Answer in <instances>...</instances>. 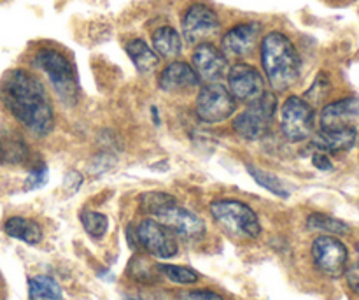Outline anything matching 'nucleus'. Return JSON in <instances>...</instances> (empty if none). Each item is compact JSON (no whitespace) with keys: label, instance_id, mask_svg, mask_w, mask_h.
<instances>
[{"label":"nucleus","instance_id":"412c9836","mask_svg":"<svg viewBox=\"0 0 359 300\" xmlns=\"http://www.w3.org/2000/svg\"><path fill=\"white\" fill-rule=\"evenodd\" d=\"M28 158L27 143L20 136L0 130V162L4 164H23Z\"/></svg>","mask_w":359,"mask_h":300},{"label":"nucleus","instance_id":"a211bd4d","mask_svg":"<svg viewBox=\"0 0 359 300\" xmlns=\"http://www.w3.org/2000/svg\"><path fill=\"white\" fill-rule=\"evenodd\" d=\"M125 49L139 72L149 74L160 65V56H158V53L147 42H144L142 39H132V41H128L125 44Z\"/></svg>","mask_w":359,"mask_h":300},{"label":"nucleus","instance_id":"4468645a","mask_svg":"<svg viewBox=\"0 0 359 300\" xmlns=\"http://www.w3.org/2000/svg\"><path fill=\"white\" fill-rule=\"evenodd\" d=\"M191 62V67L198 74L200 81H205V83H219L221 77L228 72V58L221 49H217L210 42L196 44Z\"/></svg>","mask_w":359,"mask_h":300},{"label":"nucleus","instance_id":"f704fd0d","mask_svg":"<svg viewBox=\"0 0 359 300\" xmlns=\"http://www.w3.org/2000/svg\"><path fill=\"white\" fill-rule=\"evenodd\" d=\"M358 255H359V242H358Z\"/></svg>","mask_w":359,"mask_h":300},{"label":"nucleus","instance_id":"cd10ccee","mask_svg":"<svg viewBox=\"0 0 359 300\" xmlns=\"http://www.w3.org/2000/svg\"><path fill=\"white\" fill-rule=\"evenodd\" d=\"M330 86H332V84H330L328 76H326L325 72H321L318 77H316L311 90L307 91V98H305V100L311 102V104L312 102H321L323 98L330 93Z\"/></svg>","mask_w":359,"mask_h":300},{"label":"nucleus","instance_id":"6ab92c4d","mask_svg":"<svg viewBox=\"0 0 359 300\" xmlns=\"http://www.w3.org/2000/svg\"><path fill=\"white\" fill-rule=\"evenodd\" d=\"M4 232L9 237L18 239L27 244H39L42 241V228L41 225L35 223L34 220H28L23 216H13L4 223Z\"/></svg>","mask_w":359,"mask_h":300},{"label":"nucleus","instance_id":"c756f323","mask_svg":"<svg viewBox=\"0 0 359 300\" xmlns=\"http://www.w3.org/2000/svg\"><path fill=\"white\" fill-rule=\"evenodd\" d=\"M346 280H347V285H349L351 290L354 292V294L359 295V262L353 263L351 267H347L346 269Z\"/></svg>","mask_w":359,"mask_h":300},{"label":"nucleus","instance_id":"9d476101","mask_svg":"<svg viewBox=\"0 0 359 300\" xmlns=\"http://www.w3.org/2000/svg\"><path fill=\"white\" fill-rule=\"evenodd\" d=\"M151 218L182 239H198L205 234L203 221L195 213L179 206L175 200L161 207Z\"/></svg>","mask_w":359,"mask_h":300},{"label":"nucleus","instance_id":"6e6552de","mask_svg":"<svg viewBox=\"0 0 359 300\" xmlns=\"http://www.w3.org/2000/svg\"><path fill=\"white\" fill-rule=\"evenodd\" d=\"M221 23L216 11L205 4H193L182 18V37L188 44H202L219 32Z\"/></svg>","mask_w":359,"mask_h":300},{"label":"nucleus","instance_id":"a878e982","mask_svg":"<svg viewBox=\"0 0 359 300\" xmlns=\"http://www.w3.org/2000/svg\"><path fill=\"white\" fill-rule=\"evenodd\" d=\"M158 269L172 281V283L177 285H193L198 281V273L189 267L182 266H170V263H165V266H158Z\"/></svg>","mask_w":359,"mask_h":300},{"label":"nucleus","instance_id":"f8f14e48","mask_svg":"<svg viewBox=\"0 0 359 300\" xmlns=\"http://www.w3.org/2000/svg\"><path fill=\"white\" fill-rule=\"evenodd\" d=\"M228 90L238 102H252L265 93V79L255 65L238 62L228 70Z\"/></svg>","mask_w":359,"mask_h":300},{"label":"nucleus","instance_id":"ddd939ff","mask_svg":"<svg viewBox=\"0 0 359 300\" xmlns=\"http://www.w3.org/2000/svg\"><path fill=\"white\" fill-rule=\"evenodd\" d=\"M262 23L258 21H244L231 27L221 39V51L226 58H242L256 48L262 35Z\"/></svg>","mask_w":359,"mask_h":300},{"label":"nucleus","instance_id":"7ed1b4c3","mask_svg":"<svg viewBox=\"0 0 359 300\" xmlns=\"http://www.w3.org/2000/svg\"><path fill=\"white\" fill-rule=\"evenodd\" d=\"M34 63L48 76L49 83L55 88V93L63 104H76L79 98V83L72 63L62 51L53 48L39 49L34 56Z\"/></svg>","mask_w":359,"mask_h":300},{"label":"nucleus","instance_id":"20e7f679","mask_svg":"<svg viewBox=\"0 0 359 300\" xmlns=\"http://www.w3.org/2000/svg\"><path fill=\"white\" fill-rule=\"evenodd\" d=\"M210 214L214 221L226 234L237 239H256L262 234L258 214L248 204L233 199L214 200L210 204Z\"/></svg>","mask_w":359,"mask_h":300},{"label":"nucleus","instance_id":"473e14b6","mask_svg":"<svg viewBox=\"0 0 359 300\" xmlns=\"http://www.w3.org/2000/svg\"><path fill=\"white\" fill-rule=\"evenodd\" d=\"M67 185L72 186V193H74L77 188H79L81 185H83V176L77 174L76 171L67 172V176H65V186H67Z\"/></svg>","mask_w":359,"mask_h":300},{"label":"nucleus","instance_id":"b1692460","mask_svg":"<svg viewBox=\"0 0 359 300\" xmlns=\"http://www.w3.org/2000/svg\"><path fill=\"white\" fill-rule=\"evenodd\" d=\"M245 169H248V172L251 174V178L255 179V181L258 183L262 188L269 190L270 193L280 197V199H287V197H290V190H287L286 185H284V183L277 178V176H273L272 172L262 171V169L255 167V165H245Z\"/></svg>","mask_w":359,"mask_h":300},{"label":"nucleus","instance_id":"aec40b11","mask_svg":"<svg viewBox=\"0 0 359 300\" xmlns=\"http://www.w3.org/2000/svg\"><path fill=\"white\" fill-rule=\"evenodd\" d=\"M153 49L160 58L174 60L181 55L182 37L174 27H160L153 32Z\"/></svg>","mask_w":359,"mask_h":300},{"label":"nucleus","instance_id":"39448f33","mask_svg":"<svg viewBox=\"0 0 359 300\" xmlns=\"http://www.w3.org/2000/svg\"><path fill=\"white\" fill-rule=\"evenodd\" d=\"M277 111V98L273 93L262 95L256 100L249 102L248 109L233 119L235 132L248 141H258L269 132L270 123Z\"/></svg>","mask_w":359,"mask_h":300},{"label":"nucleus","instance_id":"dca6fc26","mask_svg":"<svg viewBox=\"0 0 359 300\" xmlns=\"http://www.w3.org/2000/svg\"><path fill=\"white\" fill-rule=\"evenodd\" d=\"M158 84L163 91H186L198 86L200 77L189 63L172 62L161 70Z\"/></svg>","mask_w":359,"mask_h":300},{"label":"nucleus","instance_id":"393cba45","mask_svg":"<svg viewBox=\"0 0 359 300\" xmlns=\"http://www.w3.org/2000/svg\"><path fill=\"white\" fill-rule=\"evenodd\" d=\"M79 220H81V223H83L84 230L88 232V235L93 239L104 237L105 232H107V228H109L107 216L102 213H97V211H90V209L81 211Z\"/></svg>","mask_w":359,"mask_h":300},{"label":"nucleus","instance_id":"423d86ee","mask_svg":"<svg viewBox=\"0 0 359 300\" xmlns=\"http://www.w3.org/2000/svg\"><path fill=\"white\" fill-rule=\"evenodd\" d=\"M316 126L314 105L298 95H291L280 107V129L291 143L311 139Z\"/></svg>","mask_w":359,"mask_h":300},{"label":"nucleus","instance_id":"f257e3e1","mask_svg":"<svg viewBox=\"0 0 359 300\" xmlns=\"http://www.w3.org/2000/svg\"><path fill=\"white\" fill-rule=\"evenodd\" d=\"M4 107L28 132L44 137L55 129V111L41 81L23 69H13L0 81Z\"/></svg>","mask_w":359,"mask_h":300},{"label":"nucleus","instance_id":"bb28decb","mask_svg":"<svg viewBox=\"0 0 359 300\" xmlns=\"http://www.w3.org/2000/svg\"><path fill=\"white\" fill-rule=\"evenodd\" d=\"M174 197L167 195V193H161V192H149V193H144L140 197V209L144 211L146 214L153 216L156 211H160L161 207L167 206V204L174 202Z\"/></svg>","mask_w":359,"mask_h":300},{"label":"nucleus","instance_id":"c85d7f7f","mask_svg":"<svg viewBox=\"0 0 359 300\" xmlns=\"http://www.w3.org/2000/svg\"><path fill=\"white\" fill-rule=\"evenodd\" d=\"M46 178H48V169H46L44 165L37 169H32V171L28 172V178L27 181H25V186H27L28 190L39 188V186L44 185Z\"/></svg>","mask_w":359,"mask_h":300},{"label":"nucleus","instance_id":"9b49d317","mask_svg":"<svg viewBox=\"0 0 359 300\" xmlns=\"http://www.w3.org/2000/svg\"><path fill=\"white\" fill-rule=\"evenodd\" d=\"M137 244L156 259H172L177 253V244L172 232L153 218H146L135 228Z\"/></svg>","mask_w":359,"mask_h":300},{"label":"nucleus","instance_id":"0eeeda50","mask_svg":"<svg viewBox=\"0 0 359 300\" xmlns=\"http://www.w3.org/2000/svg\"><path fill=\"white\" fill-rule=\"evenodd\" d=\"M235 109L237 100L221 83H207L196 97V115L205 123L226 122Z\"/></svg>","mask_w":359,"mask_h":300},{"label":"nucleus","instance_id":"1a4fd4ad","mask_svg":"<svg viewBox=\"0 0 359 300\" xmlns=\"http://www.w3.org/2000/svg\"><path fill=\"white\" fill-rule=\"evenodd\" d=\"M312 260L323 274L339 278L346 273L349 252L346 244L333 235H321L312 242Z\"/></svg>","mask_w":359,"mask_h":300},{"label":"nucleus","instance_id":"4be33fe9","mask_svg":"<svg viewBox=\"0 0 359 300\" xmlns=\"http://www.w3.org/2000/svg\"><path fill=\"white\" fill-rule=\"evenodd\" d=\"M307 227L311 230L323 232L326 235H346L349 234V225L344 223L342 220H337V218L328 216V214L323 213H312L307 218Z\"/></svg>","mask_w":359,"mask_h":300},{"label":"nucleus","instance_id":"f03ea898","mask_svg":"<svg viewBox=\"0 0 359 300\" xmlns=\"http://www.w3.org/2000/svg\"><path fill=\"white\" fill-rule=\"evenodd\" d=\"M262 65L270 88L284 91L293 86L302 72L297 46L283 32H269L262 41Z\"/></svg>","mask_w":359,"mask_h":300},{"label":"nucleus","instance_id":"72a5a7b5","mask_svg":"<svg viewBox=\"0 0 359 300\" xmlns=\"http://www.w3.org/2000/svg\"><path fill=\"white\" fill-rule=\"evenodd\" d=\"M123 300H142V299H133V297H126V299H123Z\"/></svg>","mask_w":359,"mask_h":300},{"label":"nucleus","instance_id":"2eb2a0df","mask_svg":"<svg viewBox=\"0 0 359 300\" xmlns=\"http://www.w3.org/2000/svg\"><path fill=\"white\" fill-rule=\"evenodd\" d=\"M359 122V98L347 97L330 102L323 107L319 116V125L323 130L356 129Z\"/></svg>","mask_w":359,"mask_h":300},{"label":"nucleus","instance_id":"2f4dec72","mask_svg":"<svg viewBox=\"0 0 359 300\" xmlns=\"http://www.w3.org/2000/svg\"><path fill=\"white\" fill-rule=\"evenodd\" d=\"M312 164H314L316 169H319V171H332L333 169V164L332 160H330L328 153H323V151H316L314 157H312Z\"/></svg>","mask_w":359,"mask_h":300},{"label":"nucleus","instance_id":"f3484780","mask_svg":"<svg viewBox=\"0 0 359 300\" xmlns=\"http://www.w3.org/2000/svg\"><path fill=\"white\" fill-rule=\"evenodd\" d=\"M356 129H340V130H319L312 133V146L323 153H342L351 150L356 143Z\"/></svg>","mask_w":359,"mask_h":300},{"label":"nucleus","instance_id":"7c9ffc66","mask_svg":"<svg viewBox=\"0 0 359 300\" xmlns=\"http://www.w3.org/2000/svg\"><path fill=\"white\" fill-rule=\"evenodd\" d=\"M184 300H224L212 290H193L184 294Z\"/></svg>","mask_w":359,"mask_h":300},{"label":"nucleus","instance_id":"5701e85b","mask_svg":"<svg viewBox=\"0 0 359 300\" xmlns=\"http://www.w3.org/2000/svg\"><path fill=\"white\" fill-rule=\"evenodd\" d=\"M28 292H30V299L34 300H62V288L49 276L30 278L28 280Z\"/></svg>","mask_w":359,"mask_h":300}]
</instances>
